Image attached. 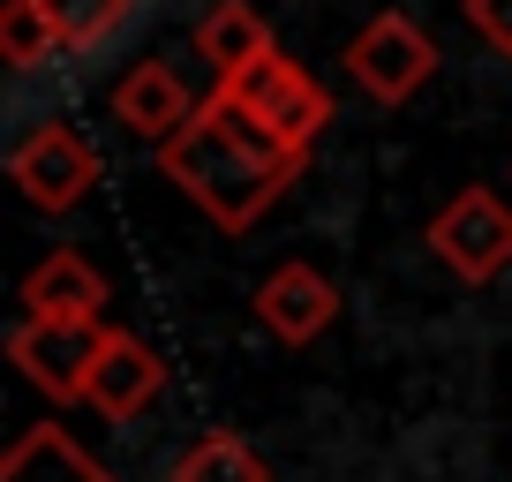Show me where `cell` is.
I'll use <instances>...</instances> for the list:
<instances>
[{"label":"cell","mask_w":512,"mask_h":482,"mask_svg":"<svg viewBox=\"0 0 512 482\" xmlns=\"http://www.w3.org/2000/svg\"><path fill=\"white\" fill-rule=\"evenodd\" d=\"M302 166H309V151L279 144L264 121H249V113L226 106V98H204V113L159 151V174L174 181L211 226H226V234L264 219V211L302 181Z\"/></svg>","instance_id":"1"},{"label":"cell","mask_w":512,"mask_h":482,"mask_svg":"<svg viewBox=\"0 0 512 482\" xmlns=\"http://www.w3.org/2000/svg\"><path fill=\"white\" fill-rule=\"evenodd\" d=\"M211 98H226V106H241L249 121H264V129L279 136V144H294V151H309L324 136V121H332V91H324L317 76H309L302 61H287V53H264V61H249V68H234V76H219V91Z\"/></svg>","instance_id":"2"},{"label":"cell","mask_w":512,"mask_h":482,"mask_svg":"<svg viewBox=\"0 0 512 482\" xmlns=\"http://www.w3.org/2000/svg\"><path fill=\"white\" fill-rule=\"evenodd\" d=\"M347 76L362 83L377 106H407V98L437 76V46H430V31H422L415 16L384 8V16H369L362 31L347 38Z\"/></svg>","instance_id":"3"},{"label":"cell","mask_w":512,"mask_h":482,"mask_svg":"<svg viewBox=\"0 0 512 482\" xmlns=\"http://www.w3.org/2000/svg\"><path fill=\"white\" fill-rule=\"evenodd\" d=\"M98 347H106V324H38V317H23L16 332H8V362H16L53 407L91 400Z\"/></svg>","instance_id":"4"},{"label":"cell","mask_w":512,"mask_h":482,"mask_svg":"<svg viewBox=\"0 0 512 482\" xmlns=\"http://www.w3.org/2000/svg\"><path fill=\"white\" fill-rule=\"evenodd\" d=\"M430 249H437L445 272L475 279V287H482V279H497L512 264V204L497 189H460L430 219Z\"/></svg>","instance_id":"5"},{"label":"cell","mask_w":512,"mask_h":482,"mask_svg":"<svg viewBox=\"0 0 512 482\" xmlns=\"http://www.w3.org/2000/svg\"><path fill=\"white\" fill-rule=\"evenodd\" d=\"M8 181L31 196L38 211H76L98 181V151L83 144V129L68 121H38L16 151H8Z\"/></svg>","instance_id":"6"},{"label":"cell","mask_w":512,"mask_h":482,"mask_svg":"<svg viewBox=\"0 0 512 482\" xmlns=\"http://www.w3.org/2000/svg\"><path fill=\"white\" fill-rule=\"evenodd\" d=\"M332 317H339V287L317 272V264H279V272L256 279V324L272 339H287V347L324 339Z\"/></svg>","instance_id":"7"},{"label":"cell","mask_w":512,"mask_h":482,"mask_svg":"<svg viewBox=\"0 0 512 482\" xmlns=\"http://www.w3.org/2000/svg\"><path fill=\"white\" fill-rule=\"evenodd\" d=\"M196 113H204V98L181 83V68H166V61H136L121 83H113V121L121 129H136L144 144H174L181 129H189Z\"/></svg>","instance_id":"8"},{"label":"cell","mask_w":512,"mask_h":482,"mask_svg":"<svg viewBox=\"0 0 512 482\" xmlns=\"http://www.w3.org/2000/svg\"><path fill=\"white\" fill-rule=\"evenodd\" d=\"M159 392H166L159 347H144V339H128V332H106L98 370H91V407H98V415H106V422H136Z\"/></svg>","instance_id":"9"},{"label":"cell","mask_w":512,"mask_h":482,"mask_svg":"<svg viewBox=\"0 0 512 482\" xmlns=\"http://www.w3.org/2000/svg\"><path fill=\"white\" fill-rule=\"evenodd\" d=\"M23 317H38V324H98L106 317V279H98V264L76 257V249H53V257L23 279Z\"/></svg>","instance_id":"10"},{"label":"cell","mask_w":512,"mask_h":482,"mask_svg":"<svg viewBox=\"0 0 512 482\" xmlns=\"http://www.w3.org/2000/svg\"><path fill=\"white\" fill-rule=\"evenodd\" d=\"M0 482H113V475L61 430V422H38V430H23L16 445H8Z\"/></svg>","instance_id":"11"},{"label":"cell","mask_w":512,"mask_h":482,"mask_svg":"<svg viewBox=\"0 0 512 482\" xmlns=\"http://www.w3.org/2000/svg\"><path fill=\"white\" fill-rule=\"evenodd\" d=\"M272 53V23L256 16L249 0H211L204 23H196V61H211L219 76H234V68L264 61Z\"/></svg>","instance_id":"12"},{"label":"cell","mask_w":512,"mask_h":482,"mask_svg":"<svg viewBox=\"0 0 512 482\" xmlns=\"http://www.w3.org/2000/svg\"><path fill=\"white\" fill-rule=\"evenodd\" d=\"M61 53H68V38H61L46 0H8V8H0V61L8 68H46V61H61Z\"/></svg>","instance_id":"13"},{"label":"cell","mask_w":512,"mask_h":482,"mask_svg":"<svg viewBox=\"0 0 512 482\" xmlns=\"http://www.w3.org/2000/svg\"><path fill=\"white\" fill-rule=\"evenodd\" d=\"M174 482H272V467L256 460V445H241L234 430H211L174 460Z\"/></svg>","instance_id":"14"},{"label":"cell","mask_w":512,"mask_h":482,"mask_svg":"<svg viewBox=\"0 0 512 482\" xmlns=\"http://www.w3.org/2000/svg\"><path fill=\"white\" fill-rule=\"evenodd\" d=\"M46 8H53V23H61L68 53H91V46H106V38L121 31L128 16H136V0H46Z\"/></svg>","instance_id":"15"},{"label":"cell","mask_w":512,"mask_h":482,"mask_svg":"<svg viewBox=\"0 0 512 482\" xmlns=\"http://www.w3.org/2000/svg\"><path fill=\"white\" fill-rule=\"evenodd\" d=\"M460 8H467V23H475L482 46L512 53V0H460Z\"/></svg>","instance_id":"16"}]
</instances>
